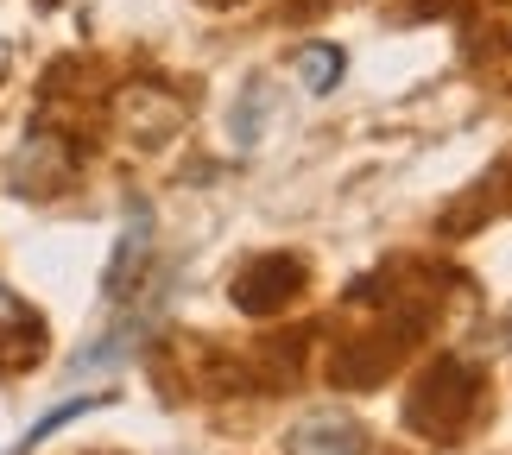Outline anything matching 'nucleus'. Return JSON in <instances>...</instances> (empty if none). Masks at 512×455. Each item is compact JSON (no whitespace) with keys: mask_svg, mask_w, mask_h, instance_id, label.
<instances>
[{"mask_svg":"<svg viewBox=\"0 0 512 455\" xmlns=\"http://www.w3.org/2000/svg\"><path fill=\"white\" fill-rule=\"evenodd\" d=\"M285 455H367V430L348 411H310L285 430Z\"/></svg>","mask_w":512,"mask_h":455,"instance_id":"423d86ee","label":"nucleus"},{"mask_svg":"<svg viewBox=\"0 0 512 455\" xmlns=\"http://www.w3.org/2000/svg\"><path fill=\"white\" fill-rule=\"evenodd\" d=\"M475 405H481V367H468L462 354H437L405 399V424L418 437H456L475 418Z\"/></svg>","mask_w":512,"mask_h":455,"instance_id":"f257e3e1","label":"nucleus"},{"mask_svg":"<svg viewBox=\"0 0 512 455\" xmlns=\"http://www.w3.org/2000/svg\"><path fill=\"white\" fill-rule=\"evenodd\" d=\"M152 247H159V215H152L146 196H133L127 215H121V234H114V253H108V272H102V291L108 304H127L140 291L146 266H152Z\"/></svg>","mask_w":512,"mask_h":455,"instance_id":"7ed1b4c3","label":"nucleus"},{"mask_svg":"<svg viewBox=\"0 0 512 455\" xmlns=\"http://www.w3.org/2000/svg\"><path fill=\"white\" fill-rule=\"evenodd\" d=\"M228 298L241 316H279L285 304L304 298V260L298 253H260V260H247L234 272Z\"/></svg>","mask_w":512,"mask_h":455,"instance_id":"f03ea898","label":"nucleus"},{"mask_svg":"<svg viewBox=\"0 0 512 455\" xmlns=\"http://www.w3.org/2000/svg\"><path fill=\"white\" fill-rule=\"evenodd\" d=\"M0 70H7V38H0Z\"/></svg>","mask_w":512,"mask_h":455,"instance_id":"f8f14e48","label":"nucleus"},{"mask_svg":"<svg viewBox=\"0 0 512 455\" xmlns=\"http://www.w3.org/2000/svg\"><path fill=\"white\" fill-rule=\"evenodd\" d=\"M7 177H13V190H19V196H57V190H64L70 177H76V152H70L64 133L32 127L26 140H19Z\"/></svg>","mask_w":512,"mask_h":455,"instance_id":"20e7f679","label":"nucleus"},{"mask_svg":"<svg viewBox=\"0 0 512 455\" xmlns=\"http://www.w3.org/2000/svg\"><path fill=\"white\" fill-rule=\"evenodd\" d=\"M38 354H45V323H38V310H26L7 285H0V367H26Z\"/></svg>","mask_w":512,"mask_h":455,"instance_id":"6e6552de","label":"nucleus"},{"mask_svg":"<svg viewBox=\"0 0 512 455\" xmlns=\"http://www.w3.org/2000/svg\"><path fill=\"white\" fill-rule=\"evenodd\" d=\"M146 323H152L146 310L121 316L114 329H102V342H89V348H76V354H70V373H102V367L133 361V354H140V342H146Z\"/></svg>","mask_w":512,"mask_h":455,"instance_id":"1a4fd4ad","label":"nucleus"},{"mask_svg":"<svg viewBox=\"0 0 512 455\" xmlns=\"http://www.w3.org/2000/svg\"><path fill=\"white\" fill-rule=\"evenodd\" d=\"M114 114H121L127 140H140V146H165L171 133H184L190 102H184V95H171V89H159V83H127V89H121V102H114Z\"/></svg>","mask_w":512,"mask_h":455,"instance_id":"39448f33","label":"nucleus"},{"mask_svg":"<svg viewBox=\"0 0 512 455\" xmlns=\"http://www.w3.org/2000/svg\"><path fill=\"white\" fill-rule=\"evenodd\" d=\"M342 70H348V57L336 45H298V57H291V76H298L310 95H329L342 83Z\"/></svg>","mask_w":512,"mask_h":455,"instance_id":"9d476101","label":"nucleus"},{"mask_svg":"<svg viewBox=\"0 0 512 455\" xmlns=\"http://www.w3.org/2000/svg\"><path fill=\"white\" fill-rule=\"evenodd\" d=\"M102 405H114V392H83V399H64V405H57V411H45V418H38L32 430H26V437H19L7 455H32L38 443H45L51 437V430H64L70 418H83V411H102Z\"/></svg>","mask_w":512,"mask_h":455,"instance_id":"9b49d317","label":"nucleus"},{"mask_svg":"<svg viewBox=\"0 0 512 455\" xmlns=\"http://www.w3.org/2000/svg\"><path fill=\"white\" fill-rule=\"evenodd\" d=\"M272 108H279V83H272V76H247L241 95H234V108H228V140H234V152H253V146L266 140Z\"/></svg>","mask_w":512,"mask_h":455,"instance_id":"0eeeda50","label":"nucleus"},{"mask_svg":"<svg viewBox=\"0 0 512 455\" xmlns=\"http://www.w3.org/2000/svg\"><path fill=\"white\" fill-rule=\"evenodd\" d=\"M506 342H512V316H506Z\"/></svg>","mask_w":512,"mask_h":455,"instance_id":"ddd939ff","label":"nucleus"}]
</instances>
